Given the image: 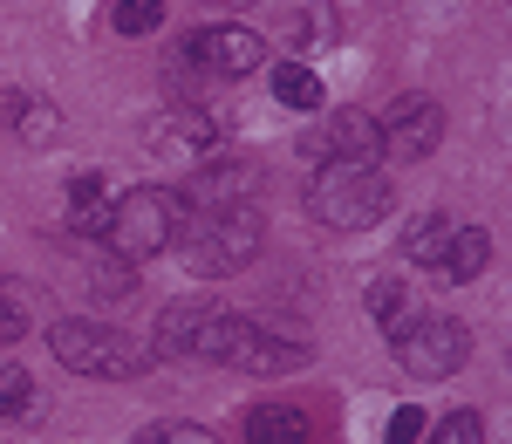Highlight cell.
I'll return each instance as SVG.
<instances>
[{
  "instance_id": "obj_4",
  "label": "cell",
  "mask_w": 512,
  "mask_h": 444,
  "mask_svg": "<svg viewBox=\"0 0 512 444\" xmlns=\"http://www.w3.org/2000/svg\"><path fill=\"white\" fill-rule=\"evenodd\" d=\"M48 349H55V363H62V369H76V376H103V383H130V376L151 369V349H144L137 335L110 328V322H55V328H48Z\"/></svg>"
},
{
  "instance_id": "obj_18",
  "label": "cell",
  "mask_w": 512,
  "mask_h": 444,
  "mask_svg": "<svg viewBox=\"0 0 512 444\" xmlns=\"http://www.w3.org/2000/svg\"><path fill=\"white\" fill-rule=\"evenodd\" d=\"M0 110H7V123H14V130H28L35 144H48V137H55V110H48L41 96H0Z\"/></svg>"
},
{
  "instance_id": "obj_25",
  "label": "cell",
  "mask_w": 512,
  "mask_h": 444,
  "mask_svg": "<svg viewBox=\"0 0 512 444\" xmlns=\"http://www.w3.org/2000/svg\"><path fill=\"white\" fill-rule=\"evenodd\" d=\"M328 35H335L328 0H301V7H294V41H328Z\"/></svg>"
},
{
  "instance_id": "obj_13",
  "label": "cell",
  "mask_w": 512,
  "mask_h": 444,
  "mask_svg": "<svg viewBox=\"0 0 512 444\" xmlns=\"http://www.w3.org/2000/svg\"><path fill=\"white\" fill-rule=\"evenodd\" d=\"M451 233H458V219H444V212H417V219H403V260H410V267H444Z\"/></svg>"
},
{
  "instance_id": "obj_16",
  "label": "cell",
  "mask_w": 512,
  "mask_h": 444,
  "mask_svg": "<svg viewBox=\"0 0 512 444\" xmlns=\"http://www.w3.org/2000/svg\"><path fill=\"white\" fill-rule=\"evenodd\" d=\"M253 192V164H239V158H205L198 164V199L205 205H239Z\"/></svg>"
},
{
  "instance_id": "obj_27",
  "label": "cell",
  "mask_w": 512,
  "mask_h": 444,
  "mask_svg": "<svg viewBox=\"0 0 512 444\" xmlns=\"http://www.w3.org/2000/svg\"><path fill=\"white\" fill-rule=\"evenodd\" d=\"M21 335H28V308L0 287V342H21Z\"/></svg>"
},
{
  "instance_id": "obj_23",
  "label": "cell",
  "mask_w": 512,
  "mask_h": 444,
  "mask_svg": "<svg viewBox=\"0 0 512 444\" xmlns=\"http://www.w3.org/2000/svg\"><path fill=\"white\" fill-rule=\"evenodd\" d=\"M431 444H485V417L478 410H451V417H437Z\"/></svg>"
},
{
  "instance_id": "obj_24",
  "label": "cell",
  "mask_w": 512,
  "mask_h": 444,
  "mask_svg": "<svg viewBox=\"0 0 512 444\" xmlns=\"http://www.w3.org/2000/svg\"><path fill=\"white\" fill-rule=\"evenodd\" d=\"M89 281H96V294H103V301H123V294L137 287V267L110 253V260H96V274H89Z\"/></svg>"
},
{
  "instance_id": "obj_1",
  "label": "cell",
  "mask_w": 512,
  "mask_h": 444,
  "mask_svg": "<svg viewBox=\"0 0 512 444\" xmlns=\"http://www.w3.org/2000/svg\"><path fill=\"white\" fill-rule=\"evenodd\" d=\"M308 212L328 233H362L390 212V178L376 164H315L308 178Z\"/></svg>"
},
{
  "instance_id": "obj_17",
  "label": "cell",
  "mask_w": 512,
  "mask_h": 444,
  "mask_svg": "<svg viewBox=\"0 0 512 444\" xmlns=\"http://www.w3.org/2000/svg\"><path fill=\"white\" fill-rule=\"evenodd\" d=\"M274 96L287 103V110H321V76L308 69V62H280L274 69Z\"/></svg>"
},
{
  "instance_id": "obj_11",
  "label": "cell",
  "mask_w": 512,
  "mask_h": 444,
  "mask_svg": "<svg viewBox=\"0 0 512 444\" xmlns=\"http://www.w3.org/2000/svg\"><path fill=\"white\" fill-rule=\"evenodd\" d=\"M151 144H158L164 158H212V144H219V123L205 117V110H171V117L151 130Z\"/></svg>"
},
{
  "instance_id": "obj_12",
  "label": "cell",
  "mask_w": 512,
  "mask_h": 444,
  "mask_svg": "<svg viewBox=\"0 0 512 444\" xmlns=\"http://www.w3.org/2000/svg\"><path fill=\"white\" fill-rule=\"evenodd\" d=\"M110 212H117V192L96 171H82L76 185H69V226H76L82 240H103L110 233Z\"/></svg>"
},
{
  "instance_id": "obj_14",
  "label": "cell",
  "mask_w": 512,
  "mask_h": 444,
  "mask_svg": "<svg viewBox=\"0 0 512 444\" xmlns=\"http://www.w3.org/2000/svg\"><path fill=\"white\" fill-rule=\"evenodd\" d=\"M246 444H308V417L294 404H253L246 410Z\"/></svg>"
},
{
  "instance_id": "obj_5",
  "label": "cell",
  "mask_w": 512,
  "mask_h": 444,
  "mask_svg": "<svg viewBox=\"0 0 512 444\" xmlns=\"http://www.w3.org/2000/svg\"><path fill=\"white\" fill-rule=\"evenodd\" d=\"M178 226H185V199L171 192V185H137L130 199H117V212H110V253L117 260H158V253H171L178 246Z\"/></svg>"
},
{
  "instance_id": "obj_19",
  "label": "cell",
  "mask_w": 512,
  "mask_h": 444,
  "mask_svg": "<svg viewBox=\"0 0 512 444\" xmlns=\"http://www.w3.org/2000/svg\"><path fill=\"white\" fill-rule=\"evenodd\" d=\"M41 397H35V376L28 369H0V417H35Z\"/></svg>"
},
{
  "instance_id": "obj_6",
  "label": "cell",
  "mask_w": 512,
  "mask_h": 444,
  "mask_svg": "<svg viewBox=\"0 0 512 444\" xmlns=\"http://www.w3.org/2000/svg\"><path fill=\"white\" fill-rule=\"evenodd\" d=\"M390 356L403 363V376H417V383H444V376H458L465 356H472V328L444 322V315H417V322H403L390 335Z\"/></svg>"
},
{
  "instance_id": "obj_2",
  "label": "cell",
  "mask_w": 512,
  "mask_h": 444,
  "mask_svg": "<svg viewBox=\"0 0 512 444\" xmlns=\"http://www.w3.org/2000/svg\"><path fill=\"white\" fill-rule=\"evenodd\" d=\"M178 246H185V260L198 274H239L260 253V212L253 205H205V212H192L185 205Z\"/></svg>"
},
{
  "instance_id": "obj_8",
  "label": "cell",
  "mask_w": 512,
  "mask_h": 444,
  "mask_svg": "<svg viewBox=\"0 0 512 444\" xmlns=\"http://www.w3.org/2000/svg\"><path fill=\"white\" fill-rule=\"evenodd\" d=\"M185 62L212 69V76H253V69H267V41L239 21H219V28H198L185 41Z\"/></svg>"
},
{
  "instance_id": "obj_7",
  "label": "cell",
  "mask_w": 512,
  "mask_h": 444,
  "mask_svg": "<svg viewBox=\"0 0 512 444\" xmlns=\"http://www.w3.org/2000/svg\"><path fill=\"white\" fill-rule=\"evenodd\" d=\"M376 144H383V158L396 164H424L444 144V110H437V96H396L390 110L376 117Z\"/></svg>"
},
{
  "instance_id": "obj_10",
  "label": "cell",
  "mask_w": 512,
  "mask_h": 444,
  "mask_svg": "<svg viewBox=\"0 0 512 444\" xmlns=\"http://www.w3.org/2000/svg\"><path fill=\"white\" fill-rule=\"evenodd\" d=\"M308 356H315V349H308V342H294V335H267V328L239 322L233 356H226V363L246 369V376H287V369H301Z\"/></svg>"
},
{
  "instance_id": "obj_21",
  "label": "cell",
  "mask_w": 512,
  "mask_h": 444,
  "mask_svg": "<svg viewBox=\"0 0 512 444\" xmlns=\"http://www.w3.org/2000/svg\"><path fill=\"white\" fill-rule=\"evenodd\" d=\"M110 28L117 35H151V28H164V0H117L110 7Z\"/></svg>"
},
{
  "instance_id": "obj_3",
  "label": "cell",
  "mask_w": 512,
  "mask_h": 444,
  "mask_svg": "<svg viewBox=\"0 0 512 444\" xmlns=\"http://www.w3.org/2000/svg\"><path fill=\"white\" fill-rule=\"evenodd\" d=\"M239 315L219 301H171L151 328V363H226Z\"/></svg>"
},
{
  "instance_id": "obj_22",
  "label": "cell",
  "mask_w": 512,
  "mask_h": 444,
  "mask_svg": "<svg viewBox=\"0 0 512 444\" xmlns=\"http://www.w3.org/2000/svg\"><path fill=\"white\" fill-rule=\"evenodd\" d=\"M130 444H219L205 424H185V417H164V424H151V431H137Z\"/></svg>"
},
{
  "instance_id": "obj_15",
  "label": "cell",
  "mask_w": 512,
  "mask_h": 444,
  "mask_svg": "<svg viewBox=\"0 0 512 444\" xmlns=\"http://www.w3.org/2000/svg\"><path fill=\"white\" fill-rule=\"evenodd\" d=\"M485 267H492V233H485V226H458V233H451V253H444V267H437V274L465 287V281H478Z\"/></svg>"
},
{
  "instance_id": "obj_26",
  "label": "cell",
  "mask_w": 512,
  "mask_h": 444,
  "mask_svg": "<svg viewBox=\"0 0 512 444\" xmlns=\"http://www.w3.org/2000/svg\"><path fill=\"white\" fill-rule=\"evenodd\" d=\"M424 438V410L417 404H396L390 410V431H383V444H417Z\"/></svg>"
},
{
  "instance_id": "obj_20",
  "label": "cell",
  "mask_w": 512,
  "mask_h": 444,
  "mask_svg": "<svg viewBox=\"0 0 512 444\" xmlns=\"http://www.w3.org/2000/svg\"><path fill=\"white\" fill-rule=\"evenodd\" d=\"M369 315H376V328H383V335H396V328L410 322V301H403V281H376V287H369Z\"/></svg>"
},
{
  "instance_id": "obj_9",
  "label": "cell",
  "mask_w": 512,
  "mask_h": 444,
  "mask_svg": "<svg viewBox=\"0 0 512 444\" xmlns=\"http://www.w3.org/2000/svg\"><path fill=\"white\" fill-rule=\"evenodd\" d=\"M308 158H315V164H376V158H383V144H376V117H362V110H335V117H321V130L308 137Z\"/></svg>"
}]
</instances>
